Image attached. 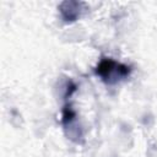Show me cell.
Segmentation results:
<instances>
[{
	"label": "cell",
	"instance_id": "6da1fadb",
	"mask_svg": "<svg viewBox=\"0 0 157 157\" xmlns=\"http://www.w3.org/2000/svg\"><path fill=\"white\" fill-rule=\"evenodd\" d=\"M94 72L102 78L103 82L114 85L120 80L126 78L131 72V67L125 64L118 63L112 58H103L96 66Z\"/></svg>",
	"mask_w": 157,
	"mask_h": 157
},
{
	"label": "cell",
	"instance_id": "7a4b0ae2",
	"mask_svg": "<svg viewBox=\"0 0 157 157\" xmlns=\"http://www.w3.org/2000/svg\"><path fill=\"white\" fill-rule=\"evenodd\" d=\"M85 4L81 1H74V0H66L60 2L59 5V12L65 22H74L80 18V16L83 12Z\"/></svg>",
	"mask_w": 157,
	"mask_h": 157
}]
</instances>
